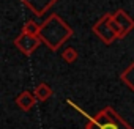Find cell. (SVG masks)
<instances>
[{
  "mask_svg": "<svg viewBox=\"0 0 134 129\" xmlns=\"http://www.w3.org/2000/svg\"><path fill=\"white\" fill-rule=\"evenodd\" d=\"M84 129H134L112 107H104L96 115L88 118Z\"/></svg>",
  "mask_w": 134,
  "mask_h": 129,
  "instance_id": "cell-2",
  "label": "cell"
},
{
  "mask_svg": "<svg viewBox=\"0 0 134 129\" xmlns=\"http://www.w3.org/2000/svg\"><path fill=\"white\" fill-rule=\"evenodd\" d=\"M25 5V8H29L35 16H44L58 0H21Z\"/></svg>",
  "mask_w": 134,
  "mask_h": 129,
  "instance_id": "cell-6",
  "label": "cell"
},
{
  "mask_svg": "<svg viewBox=\"0 0 134 129\" xmlns=\"http://www.w3.org/2000/svg\"><path fill=\"white\" fill-rule=\"evenodd\" d=\"M112 19L115 21V24L120 28V39L126 38V35H129L134 30V19L129 17V14H126L125 10H117L112 13Z\"/></svg>",
  "mask_w": 134,
  "mask_h": 129,
  "instance_id": "cell-5",
  "label": "cell"
},
{
  "mask_svg": "<svg viewBox=\"0 0 134 129\" xmlns=\"http://www.w3.org/2000/svg\"><path fill=\"white\" fill-rule=\"evenodd\" d=\"M110 14L112 13H106L93 27H92V30H93V33L104 43V44H112L115 39H118V35L114 32V28H112V25H110Z\"/></svg>",
  "mask_w": 134,
  "mask_h": 129,
  "instance_id": "cell-3",
  "label": "cell"
},
{
  "mask_svg": "<svg viewBox=\"0 0 134 129\" xmlns=\"http://www.w3.org/2000/svg\"><path fill=\"white\" fill-rule=\"evenodd\" d=\"M41 38L40 36H32V35H27V33H21L16 39H14V46L24 54V55H32L41 44Z\"/></svg>",
  "mask_w": 134,
  "mask_h": 129,
  "instance_id": "cell-4",
  "label": "cell"
},
{
  "mask_svg": "<svg viewBox=\"0 0 134 129\" xmlns=\"http://www.w3.org/2000/svg\"><path fill=\"white\" fill-rule=\"evenodd\" d=\"M77 57H79V54H77V50H76L74 47H66V49L63 50V54H62V58H63L66 63H74V61L77 60Z\"/></svg>",
  "mask_w": 134,
  "mask_h": 129,
  "instance_id": "cell-11",
  "label": "cell"
},
{
  "mask_svg": "<svg viewBox=\"0 0 134 129\" xmlns=\"http://www.w3.org/2000/svg\"><path fill=\"white\" fill-rule=\"evenodd\" d=\"M36 101H38V99H36L35 93L27 91V90L16 96V104H18V107H19L21 110H24V112L30 110V109L35 105V102H36Z\"/></svg>",
  "mask_w": 134,
  "mask_h": 129,
  "instance_id": "cell-7",
  "label": "cell"
},
{
  "mask_svg": "<svg viewBox=\"0 0 134 129\" xmlns=\"http://www.w3.org/2000/svg\"><path fill=\"white\" fill-rule=\"evenodd\" d=\"M40 30H41V24L35 22V21H27L24 25H22V33H27V35H32V36H40Z\"/></svg>",
  "mask_w": 134,
  "mask_h": 129,
  "instance_id": "cell-10",
  "label": "cell"
},
{
  "mask_svg": "<svg viewBox=\"0 0 134 129\" xmlns=\"http://www.w3.org/2000/svg\"><path fill=\"white\" fill-rule=\"evenodd\" d=\"M120 80H121L131 91H134V61L120 74Z\"/></svg>",
  "mask_w": 134,
  "mask_h": 129,
  "instance_id": "cell-9",
  "label": "cell"
},
{
  "mask_svg": "<svg viewBox=\"0 0 134 129\" xmlns=\"http://www.w3.org/2000/svg\"><path fill=\"white\" fill-rule=\"evenodd\" d=\"M33 93H35V96H36V99L38 101H47L52 95H54V91H52V88L46 84V82H41V84H38L36 87H35V90H33Z\"/></svg>",
  "mask_w": 134,
  "mask_h": 129,
  "instance_id": "cell-8",
  "label": "cell"
},
{
  "mask_svg": "<svg viewBox=\"0 0 134 129\" xmlns=\"http://www.w3.org/2000/svg\"><path fill=\"white\" fill-rule=\"evenodd\" d=\"M71 36H73V28L57 13H51V16L46 17V21L41 24L40 38L52 52L58 50L63 46V43H66Z\"/></svg>",
  "mask_w": 134,
  "mask_h": 129,
  "instance_id": "cell-1",
  "label": "cell"
}]
</instances>
